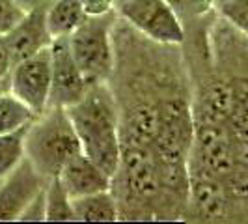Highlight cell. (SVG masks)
Segmentation results:
<instances>
[{
	"instance_id": "1",
	"label": "cell",
	"mask_w": 248,
	"mask_h": 224,
	"mask_svg": "<svg viewBox=\"0 0 248 224\" xmlns=\"http://www.w3.org/2000/svg\"><path fill=\"white\" fill-rule=\"evenodd\" d=\"M114 65L107 80L118 109L122 146H151L159 107L190 99V80L181 45L159 43L116 17L112 30Z\"/></svg>"
},
{
	"instance_id": "2",
	"label": "cell",
	"mask_w": 248,
	"mask_h": 224,
	"mask_svg": "<svg viewBox=\"0 0 248 224\" xmlns=\"http://www.w3.org/2000/svg\"><path fill=\"white\" fill-rule=\"evenodd\" d=\"M80 142L82 153L108 176L114 174L120 161L118 109L107 82L90 84L80 99L65 109Z\"/></svg>"
},
{
	"instance_id": "3",
	"label": "cell",
	"mask_w": 248,
	"mask_h": 224,
	"mask_svg": "<svg viewBox=\"0 0 248 224\" xmlns=\"http://www.w3.org/2000/svg\"><path fill=\"white\" fill-rule=\"evenodd\" d=\"M108 191L116 202L118 221H157L161 181L151 146H122Z\"/></svg>"
},
{
	"instance_id": "4",
	"label": "cell",
	"mask_w": 248,
	"mask_h": 224,
	"mask_svg": "<svg viewBox=\"0 0 248 224\" xmlns=\"http://www.w3.org/2000/svg\"><path fill=\"white\" fill-rule=\"evenodd\" d=\"M186 166L188 176H207L228 183L233 176L248 172V142L237 140L226 124L192 122Z\"/></svg>"
},
{
	"instance_id": "5",
	"label": "cell",
	"mask_w": 248,
	"mask_h": 224,
	"mask_svg": "<svg viewBox=\"0 0 248 224\" xmlns=\"http://www.w3.org/2000/svg\"><path fill=\"white\" fill-rule=\"evenodd\" d=\"M78 151H82L80 142L65 109L47 107L26 129L25 157L45 179L56 177L63 164Z\"/></svg>"
},
{
	"instance_id": "6",
	"label": "cell",
	"mask_w": 248,
	"mask_h": 224,
	"mask_svg": "<svg viewBox=\"0 0 248 224\" xmlns=\"http://www.w3.org/2000/svg\"><path fill=\"white\" fill-rule=\"evenodd\" d=\"M116 12L86 17L67 36L69 50L73 54L80 73L88 84L107 82L114 65V43L112 30L116 23Z\"/></svg>"
},
{
	"instance_id": "7",
	"label": "cell",
	"mask_w": 248,
	"mask_h": 224,
	"mask_svg": "<svg viewBox=\"0 0 248 224\" xmlns=\"http://www.w3.org/2000/svg\"><path fill=\"white\" fill-rule=\"evenodd\" d=\"M185 223L245 224L248 223V202H241L222 181L207 176H188V198Z\"/></svg>"
},
{
	"instance_id": "8",
	"label": "cell",
	"mask_w": 248,
	"mask_h": 224,
	"mask_svg": "<svg viewBox=\"0 0 248 224\" xmlns=\"http://www.w3.org/2000/svg\"><path fill=\"white\" fill-rule=\"evenodd\" d=\"M114 12L153 41L170 45L183 41V25L166 0H114Z\"/></svg>"
},
{
	"instance_id": "9",
	"label": "cell",
	"mask_w": 248,
	"mask_h": 224,
	"mask_svg": "<svg viewBox=\"0 0 248 224\" xmlns=\"http://www.w3.org/2000/svg\"><path fill=\"white\" fill-rule=\"evenodd\" d=\"M207 49L215 71L224 79H248V34L213 13L207 25Z\"/></svg>"
},
{
	"instance_id": "10",
	"label": "cell",
	"mask_w": 248,
	"mask_h": 224,
	"mask_svg": "<svg viewBox=\"0 0 248 224\" xmlns=\"http://www.w3.org/2000/svg\"><path fill=\"white\" fill-rule=\"evenodd\" d=\"M10 92L32 111L34 116L49 107L50 94V52L49 47L13 64Z\"/></svg>"
},
{
	"instance_id": "11",
	"label": "cell",
	"mask_w": 248,
	"mask_h": 224,
	"mask_svg": "<svg viewBox=\"0 0 248 224\" xmlns=\"http://www.w3.org/2000/svg\"><path fill=\"white\" fill-rule=\"evenodd\" d=\"M50 52V94L49 107L67 109L80 99L88 90L84 75L73 60L69 50L67 37L52 39L49 47Z\"/></svg>"
},
{
	"instance_id": "12",
	"label": "cell",
	"mask_w": 248,
	"mask_h": 224,
	"mask_svg": "<svg viewBox=\"0 0 248 224\" xmlns=\"http://www.w3.org/2000/svg\"><path fill=\"white\" fill-rule=\"evenodd\" d=\"M47 185L28 159H23L8 176L0 179V221H19L25 208Z\"/></svg>"
},
{
	"instance_id": "13",
	"label": "cell",
	"mask_w": 248,
	"mask_h": 224,
	"mask_svg": "<svg viewBox=\"0 0 248 224\" xmlns=\"http://www.w3.org/2000/svg\"><path fill=\"white\" fill-rule=\"evenodd\" d=\"M45 10L47 8H37L32 12H26L6 32V39H8V47L12 52L13 64L21 62V60L36 54L39 50L50 47L52 36H50L49 28H47Z\"/></svg>"
},
{
	"instance_id": "14",
	"label": "cell",
	"mask_w": 248,
	"mask_h": 224,
	"mask_svg": "<svg viewBox=\"0 0 248 224\" xmlns=\"http://www.w3.org/2000/svg\"><path fill=\"white\" fill-rule=\"evenodd\" d=\"M56 177L60 179V183L63 185L65 192L71 196V200L110 189V176L103 168H99L90 157H86L82 151H78L65 162Z\"/></svg>"
},
{
	"instance_id": "15",
	"label": "cell",
	"mask_w": 248,
	"mask_h": 224,
	"mask_svg": "<svg viewBox=\"0 0 248 224\" xmlns=\"http://www.w3.org/2000/svg\"><path fill=\"white\" fill-rule=\"evenodd\" d=\"M75 221L80 223H114L118 221L116 202L110 191H101L71 200Z\"/></svg>"
},
{
	"instance_id": "16",
	"label": "cell",
	"mask_w": 248,
	"mask_h": 224,
	"mask_svg": "<svg viewBox=\"0 0 248 224\" xmlns=\"http://www.w3.org/2000/svg\"><path fill=\"white\" fill-rule=\"evenodd\" d=\"M86 19L80 0H50L45 10V21L52 39L67 37Z\"/></svg>"
},
{
	"instance_id": "17",
	"label": "cell",
	"mask_w": 248,
	"mask_h": 224,
	"mask_svg": "<svg viewBox=\"0 0 248 224\" xmlns=\"http://www.w3.org/2000/svg\"><path fill=\"white\" fill-rule=\"evenodd\" d=\"M36 116L12 92H0V135L17 131L19 127L30 124Z\"/></svg>"
},
{
	"instance_id": "18",
	"label": "cell",
	"mask_w": 248,
	"mask_h": 224,
	"mask_svg": "<svg viewBox=\"0 0 248 224\" xmlns=\"http://www.w3.org/2000/svg\"><path fill=\"white\" fill-rule=\"evenodd\" d=\"M45 221H75L71 196L65 192L58 177L47 179L45 185Z\"/></svg>"
},
{
	"instance_id": "19",
	"label": "cell",
	"mask_w": 248,
	"mask_h": 224,
	"mask_svg": "<svg viewBox=\"0 0 248 224\" xmlns=\"http://www.w3.org/2000/svg\"><path fill=\"white\" fill-rule=\"evenodd\" d=\"M28 125L30 124L19 127L17 131L0 135V179L25 159V135Z\"/></svg>"
},
{
	"instance_id": "20",
	"label": "cell",
	"mask_w": 248,
	"mask_h": 224,
	"mask_svg": "<svg viewBox=\"0 0 248 224\" xmlns=\"http://www.w3.org/2000/svg\"><path fill=\"white\" fill-rule=\"evenodd\" d=\"M213 12L243 30L248 28V0H213Z\"/></svg>"
},
{
	"instance_id": "21",
	"label": "cell",
	"mask_w": 248,
	"mask_h": 224,
	"mask_svg": "<svg viewBox=\"0 0 248 224\" xmlns=\"http://www.w3.org/2000/svg\"><path fill=\"white\" fill-rule=\"evenodd\" d=\"M13 60L8 47L6 34H0V92H10V75H12Z\"/></svg>"
},
{
	"instance_id": "22",
	"label": "cell",
	"mask_w": 248,
	"mask_h": 224,
	"mask_svg": "<svg viewBox=\"0 0 248 224\" xmlns=\"http://www.w3.org/2000/svg\"><path fill=\"white\" fill-rule=\"evenodd\" d=\"M23 15L25 12L19 10L13 0H0V34H6Z\"/></svg>"
},
{
	"instance_id": "23",
	"label": "cell",
	"mask_w": 248,
	"mask_h": 224,
	"mask_svg": "<svg viewBox=\"0 0 248 224\" xmlns=\"http://www.w3.org/2000/svg\"><path fill=\"white\" fill-rule=\"evenodd\" d=\"M19 221H45V187L36 198L26 206Z\"/></svg>"
},
{
	"instance_id": "24",
	"label": "cell",
	"mask_w": 248,
	"mask_h": 224,
	"mask_svg": "<svg viewBox=\"0 0 248 224\" xmlns=\"http://www.w3.org/2000/svg\"><path fill=\"white\" fill-rule=\"evenodd\" d=\"M80 6L86 17H97L114 12V0H80Z\"/></svg>"
},
{
	"instance_id": "25",
	"label": "cell",
	"mask_w": 248,
	"mask_h": 224,
	"mask_svg": "<svg viewBox=\"0 0 248 224\" xmlns=\"http://www.w3.org/2000/svg\"><path fill=\"white\" fill-rule=\"evenodd\" d=\"M15 6L23 12H32V10H37V8H47L50 4V0H13Z\"/></svg>"
}]
</instances>
